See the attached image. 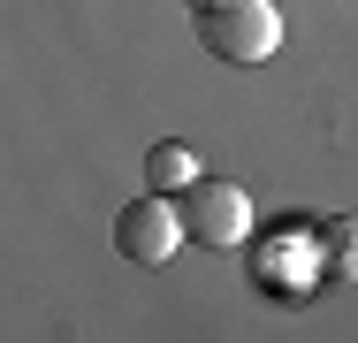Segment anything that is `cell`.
Returning a JSON list of instances; mask_svg holds the SVG:
<instances>
[{
	"label": "cell",
	"instance_id": "5",
	"mask_svg": "<svg viewBox=\"0 0 358 343\" xmlns=\"http://www.w3.org/2000/svg\"><path fill=\"white\" fill-rule=\"evenodd\" d=\"M320 260H328V274L358 282V221H320Z\"/></svg>",
	"mask_w": 358,
	"mask_h": 343
},
{
	"label": "cell",
	"instance_id": "4",
	"mask_svg": "<svg viewBox=\"0 0 358 343\" xmlns=\"http://www.w3.org/2000/svg\"><path fill=\"white\" fill-rule=\"evenodd\" d=\"M145 183H152V191H168V199H176V191H191V183H199V153H191V145H176V137H160V145L145 153Z\"/></svg>",
	"mask_w": 358,
	"mask_h": 343
},
{
	"label": "cell",
	"instance_id": "3",
	"mask_svg": "<svg viewBox=\"0 0 358 343\" xmlns=\"http://www.w3.org/2000/svg\"><path fill=\"white\" fill-rule=\"evenodd\" d=\"M176 206H183L191 244H206V252H229V244L252 237V199L236 183H221V176H199L191 191H176Z\"/></svg>",
	"mask_w": 358,
	"mask_h": 343
},
{
	"label": "cell",
	"instance_id": "1",
	"mask_svg": "<svg viewBox=\"0 0 358 343\" xmlns=\"http://www.w3.org/2000/svg\"><path fill=\"white\" fill-rule=\"evenodd\" d=\"M191 15H199V46L229 69H259L282 46L275 0H191Z\"/></svg>",
	"mask_w": 358,
	"mask_h": 343
},
{
	"label": "cell",
	"instance_id": "2",
	"mask_svg": "<svg viewBox=\"0 0 358 343\" xmlns=\"http://www.w3.org/2000/svg\"><path fill=\"white\" fill-rule=\"evenodd\" d=\"M183 237H191V229H183V206L168 199V191H145V199H130L115 214V252H122L130 267H168Z\"/></svg>",
	"mask_w": 358,
	"mask_h": 343
}]
</instances>
